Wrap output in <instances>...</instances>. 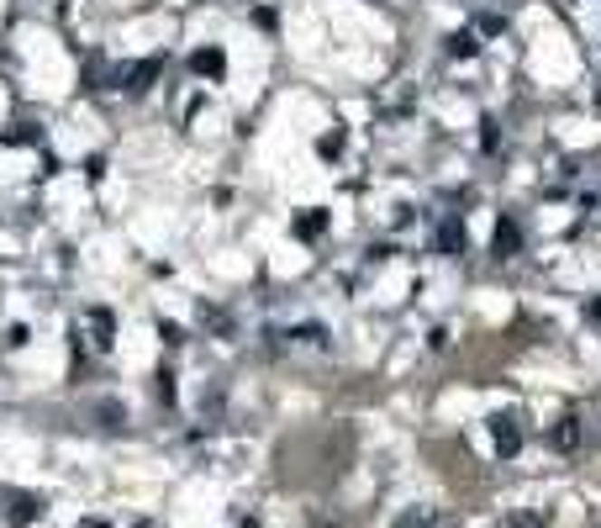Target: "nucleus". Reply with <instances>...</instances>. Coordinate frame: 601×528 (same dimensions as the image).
Wrapping results in <instances>:
<instances>
[{
    "instance_id": "obj_4",
    "label": "nucleus",
    "mask_w": 601,
    "mask_h": 528,
    "mask_svg": "<svg viewBox=\"0 0 601 528\" xmlns=\"http://www.w3.org/2000/svg\"><path fill=\"white\" fill-rule=\"evenodd\" d=\"M549 444H554V449H575V444H580V418H575V412H565V418L549 428Z\"/></svg>"
},
{
    "instance_id": "obj_12",
    "label": "nucleus",
    "mask_w": 601,
    "mask_h": 528,
    "mask_svg": "<svg viewBox=\"0 0 601 528\" xmlns=\"http://www.w3.org/2000/svg\"><path fill=\"white\" fill-rule=\"evenodd\" d=\"M322 227H328V217H322V212H317V217H300V233H322Z\"/></svg>"
},
{
    "instance_id": "obj_1",
    "label": "nucleus",
    "mask_w": 601,
    "mask_h": 528,
    "mask_svg": "<svg viewBox=\"0 0 601 528\" xmlns=\"http://www.w3.org/2000/svg\"><path fill=\"white\" fill-rule=\"evenodd\" d=\"M111 333H117V317H111L106 307L85 312V343H91L95 354H106V349H111Z\"/></svg>"
},
{
    "instance_id": "obj_2",
    "label": "nucleus",
    "mask_w": 601,
    "mask_h": 528,
    "mask_svg": "<svg viewBox=\"0 0 601 528\" xmlns=\"http://www.w3.org/2000/svg\"><path fill=\"white\" fill-rule=\"evenodd\" d=\"M43 518V497L37 492H11L5 497V523L11 528H27V523H37Z\"/></svg>"
},
{
    "instance_id": "obj_7",
    "label": "nucleus",
    "mask_w": 601,
    "mask_h": 528,
    "mask_svg": "<svg viewBox=\"0 0 601 528\" xmlns=\"http://www.w3.org/2000/svg\"><path fill=\"white\" fill-rule=\"evenodd\" d=\"M153 74H158V59H148V63H132V69H127V91H143V85H148Z\"/></svg>"
},
{
    "instance_id": "obj_6",
    "label": "nucleus",
    "mask_w": 601,
    "mask_h": 528,
    "mask_svg": "<svg viewBox=\"0 0 601 528\" xmlns=\"http://www.w3.org/2000/svg\"><path fill=\"white\" fill-rule=\"evenodd\" d=\"M438 249H444V254L464 249V222H459V217H444V227H438Z\"/></svg>"
},
{
    "instance_id": "obj_5",
    "label": "nucleus",
    "mask_w": 601,
    "mask_h": 528,
    "mask_svg": "<svg viewBox=\"0 0 601 528\" xmlns=\"http://www.w3.org/2000/svg\"><path fill=\"white\" fill-rule=\"evenodd\" d=\"M396 528H444V513H438V507H406V513L396 518Z\"/></svg>"
},
{
    "instance_id": "obj_10",
    "label": "nucleus",
    "mask_w": 601,
    "mask_h": 528,
    "mask_svg": "<svg viewBox=\"0 0 601 528\" xmlns=\"http://www.w3.org/2000/svg\"><path fill=\"white\" fill-rule=\"evenodd\" d=\"M470 53H475V37H470V32H459V37H453V59H470Z\"/></svg>"
},
{
    "instance_id": "obj_8",
    "label": "nucleus",
    "mask_w": 601,
    "mask_h": 528,
    "mask_svg": "<svg viewBox=\"0 0 601 528\" xmlns=\"http://www.w3.org/2000/svg\"><path fill=\"white\" fill-rule=\"evenodd\" d=\"M511 249H517V227L501 222V233H496V259H511Z\"/></svg>"
},
{
    "instance_id": "obj_3",
    "label": "nucleus",
    "mask_w": 601,
    "mask_h": 528,
    "mask_svg": "<svg viewBox=\"0 0 601 528\" xmlns=\"http://www.w3.org/2000/svg\"><path fill=\"white\" fill-rule=\"evenodd\" d=\"M491 438H496V455H517V449H522L517 418H511V412H496V418H491Z\"/></svg>"
},
{
    "instance_id": "obj_11",
    "label": "nucleus",
    "mask_w": 601,
    "mask_h": 528,
    "mask_svg": "<svg viewBox=\"0 0 601 528\" xmlns=\"http://www.w3.org/2000/svg\"><path fill=\"white\" fill-rule=\"evenodd\" d=\"M196 69H206V74H216V69H222V53H196Z\"/></svg>"
},
{
    "instance_id": "obj_13",
    "label": "nucleus",
    "mask_w": 601,
    "mask_h": 528,
    "mask_svg": "<svg viewBox=\"0 0 601 528\" xmlns=\"http://www.w3.org/2000/svg\"><path fill=\"white\" fill-rule=\"evenodd\" d=\"M507 528H543V523H539V518H511Z\"/></svg>"
},
{
    "instance_id": "obj_9",
    "label": "nucleus",
    "mask_w": 601,
    "mask_h": 528,
    "mask_svg": "<svg viewBox=\"0 0 601 528\" xmlns=\"http://www.w3.org/2000/svg\"><path fill=\"white\" fill-rule=\"evenodd\" d=\"M95 418H100L106 428H121V407L117 402H100V407H95Z\"/></svg>"
}]
</instances>
